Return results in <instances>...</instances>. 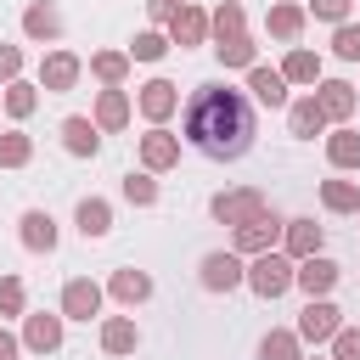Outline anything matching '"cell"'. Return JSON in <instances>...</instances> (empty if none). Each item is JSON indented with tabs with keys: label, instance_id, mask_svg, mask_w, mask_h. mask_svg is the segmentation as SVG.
<instances>
[{
	"label": "cell",
	"instance_id": "obj_10",
	"mask_svg": "<svg viewBox=\"0 0 360 360\" xmlns=\"http://www.w3.org/2000/svg\"><path fill=\"white\" fill-rule=\"evenodd\" d=\"M96 309H101V287H96V281L79 276V281L62 287V315H68V321H90Z\"/></svg>",
	"mask_w": 360,
	"mask_h": 360
},
{
	"label": "cell",
	"instance_id": "obj_9",
	"mask_svg": "<svg viewBox=\"0 0 360 360\" xmlns=\"http://www.w3.org/2000/svg\"><path fill=\"white\" fill-rule=\"evenodd\" d=\"M22 343L34 349V354H51V349H62V315H22Z\"/></svg>",
	"mask_w": 360,
	"mask_h": 360
},
{
	"label": "cell",
	"instance_id": "obj_40",
	"mask_svg": "<svg viewBox=\"0 0 360 360\" xmlns=\"http://www.w3.org/2000/svg\"><path fill=\"white\" fill-rule=\"evenodd\" d=\"M309 11L321 22H349V0H309Z\"/></svg>",
	"mask_w": 360,
	"mask_h": 360
},
{
	"label": "cell",
	"instance_id": "obj_25",
	"mask_svg": "<svg viewBox=\"0 0 360 360\" xmlns=\"http://www.w3.org/2000/svg\"><path fill=\"white\" fill-rule=\"evenodd\" d=\"M270 34H276V39H298V34H304V6H292V0L270 6Z\"/></svg>",
	"mask_w": 360,
	"mask_h": 360
},
{
	"label": "cell",
	"instance_id": "obj_41",
	"mask_svg": "<svg viewBox=\"0 0 360 360\" xmlns=\"http://www.w3.org/2000/svg\"><path fill=\"white\" fill-rule=\"evenodd\" d=\"M17 73H22V51H17V45H0V79L11 84Z\"/></svg>",
	"mask_w": 360,
	"mask_h": 360
},
{
	"label": "cell",
	"instance_id": "obj_8",
	"mask_svg": "<svg viewBox=\"0 0 360 360\" xmlns=\"http://www.w3.org/2000/svg\"><path fill=\"white\" fill-rule=\"evenodd\" d=\"M292 287H304L309 298H326V292L338 287V264H332V259H321V253H315V259H298Z\"/></svg>",
	"mask_w": 360,
	"mask_h": 360
},
{
	"label": "cell",
	"instance_id": "obj_4",
	"mask_svg": "<svg viewBox=\"0 0 360 360\" xmlns=\"http://www.w3.org/2000/svg\"><path fill=\"white\" fill-rule=\"evenodd\" d=\"M281 236H287V219H276V208H264L259 219L236 225V253H270Z\"/></svg>",
	"mask_w": 360,
	"mask_h": 360
},
{
	"label": "cell",
	"instance_id": "obj_13",
	"mask_svg": "<svg viewBox=\"0 0 360 360\" xmlns=\"http://www.w3.org/2000/svg\"><path fill=\"white\" fill-rule=\"evenodd\" d=\"M62 146L73 158H96L101 135H96V118H62Z\"/></svg>",
	"mask_w": 360,
	"mask_h": 360
},
{
	"label": "cell",
	"instance_id": "obj_31",
	"mask_svg": "<svg viewBox=\"0 0 360 360\" xmlns=\"http://www.w3.org/2000/svg\"><path fill=\"white\" fill-rule=\"evenodd\" d=\"M34 107H39V90L22 84V79H11V84H6V112H11V118H28Z\"/></svg>",
	"mask_w": 360,
	"mask_h": 360
},
{
	"label": "cell",
	"instance_id": "obj_38",
	"mask_svg": "<svg viewBox=\"0 0 360 360\" xmlns=\"http://www.w3.org/2000/svg\"><path fill=\"white\" fill-rule=\"evenodd\" d=\"M22 304H28L22 281L17 276H0V315H22Z\"/></svg>",
	"mask_w": 360,
	"mask_h": 360
},
{
	"label": "cell",
	"instance_id": "obj_6",
	"mask_svg": "<svg viewBox=\"0 0 360 360\" xmlns=\"http://www.w3.org/2000/svg\"><path fill=\"white\" fill-rule=\"evenodd\" d=\"M73 84H79V56H73V51H51V56L39 62V90L62 96V90H73Z\"/></svg>",
	"mask_w": 360,
	"mask_h": 360
},
{
	"label": "cell",
	"instance_id": "obj_24",
	"mask_svg": "<svg viewBox=\"0 0 360 360\" xmlns=\"http://www.w3.org/2000/svg\"><path fill=\"white\" fill-rule=\"evenodd\" d=\"M281 79H287V84H315V79H321V56H315V51H287Z\"/></svg>",
	"mask_w": 360,
	"mask_h": 360
},
{
	"label": "cell",
	"instance_id": "obj_12",
	"mask_svg": "<svg viewBox=\"0 0 360 360\" xmlns=\"http://www.w3.org/2000/svg\"><path fill=\"white\" fill-rule=\"evenodd\" d=\"M174 107H180V96H174V84H169V79H152V84H141V112H146L152 124H163Z\"/></svg>",
	"mask_w": 360,
	"mask_h": 360
},
{
	"label": "cell",
	"instance_id": "obj_44",
	"mask_svg": "<svg viewBox=\"0 0 360 360\" xmlns=\"http://www.w3.org/2000/svg\"><path fill=\"white\" fill-rule=\"evenodd\" d=\"M315 360H321V354H315Z\"/></svg>",
	"mask_w": 360,
	"mask_h": 360
},
{
	"label": "cell",
	"instance_id": "obj_29",
	"mask_svg": "<svg viewBox=\"0 0 360 360\" xmlns=\"http://www.w3.org/2000/svg\"><path fill=\"white\" fill-rule=\"evenodd\" d=\"M90 73H96L101 84H124V73H129V56H124V51H96V56H90Z\"/></svg>",
	"mask_w": 360,
	"mask_h": 360
},
{
	"label": "cell",
	"instance_id": "obj_2",
	"mask_svg": "<svg viewBox=\"0 0 360 360\" xmlns=\"http://www.w3.org/2000/svg\"><path fill=\"white\" fill-rule=\"evenodd\" d=\"M292 270H298V264H292L287 253H276V248H270V253H253V264H248V287H253L259 298H281V292L292 287Z\"/></svg>",
	"mask_w": 360,
	"mask_h": 360
},
{
	"label": "cell",
	"instance_id": "obj_11",
	"mask_svg": "<svg viewBox=\"0 0 360 360\" xmlns=\"http://www.w3.org/2000/svg\"><path fill=\"white\" fill-rule=\"evenodd\" d=\"M326 124H332V118L321 112V101H315V96H304V101H292V112H287V129H292L298 141H315V135H321Z\"/></svg>",
	"mask_w": 360,
	"mask_h": 360
},
{
	"label": "cell",
	"instance_id": "obj_17",
	"mask_svg": "<svg viewBox=\"0 0 360 360\" xmlns=\"http://www.w3.org/2000/svg\"><path fill=\"white\" fill-rule=\"evenodd\" d=\"M248 90H253L264 107H281V101H287V79H281L276 68H259V62L248 68Z\"/></svg>",
	"mask_w": 360,
	"mask_h": 360
},
{
	"label": "cell",
	"instance_id": "obj_26",
	"mask_svg": "<svg viewBox=\"0 0 360 360\" xmlns=\"http://www.w3.org/2000/svg\"><path fill=\"white\" fill-rule=\"evenodd\" d=\"M321 202H326L332 214H354V208H360V186H354V180H326V186H321Z\"/></svg>",
	"mask_w": 360,
	"mask_h": 360
},
{
	"label": "cell",
	"instance_id": "obj_14",
	"mask_svg": "<svg viewBox=\"0 0 360 360\" xmlns=\"http://www.w3.org/2000/svg\"><path fill=\"white\" fill-rule=\"evenodd\" d=\"M22 248H34V253H51L56 248V219L45 208H28L22 214Z\"/></svg>",
	"mask_w": 360,
	"mask_h": 360
},
{
	"label": "cell",
	"instance_id": "obj_34",
	"mask_svg": "<svg viewBox=\"0 0 360 360\" xmlns=\"http://www.w3.org/2000/svg\"><path fill=\"white\" fill-rule=\"evenodd\" d=\"M124 197H129L135 208H152V202H158V180H152V174H124Z\"/></svg>",
	"mask_w": 360,
	"mask_h": 360
},
{
	"label": "cell",
	"instance_id": "obj_36",
	"mask_svg": "<svg viewBox=\"0 0 360 360\" xmlns=\"http://www.w3.org/2000/svg\"><path fill=\"white\" fill-rule=\"evenodd\" d=\"M208 28H214L219 39H225V34H242V6H236V0H225V6L208 17Z\"/></svg>",
	"mask_w": 360,
	"mask_h": 360
},
{
	"label": "cell",
	"instance_id": "obj_27",
	"mask_svg": "<svg viewBox=\"0 0 360 360\" xmlns=\"http://www.w3.org/2000/svg\"><path fill=\"white\" fill-rule=\"evenodd\" d=\"M79 231H84V236H107V231H112V208H107L101 197H84V202H79Z\"/></svg>",
	"mask_w": 360,
	"mask_h": 360
},
{
	"label": "cell",
	"instance_id": "obj_30",
	"mask_svg": "<svg viewBox=\"0 0 360 360\" xmlns=\"http://www.w3.org/2000/svg\"><path fill=\"white\" fill-rule=\"evenodd\" d=\"M214 51H219L225 68H253V39H248V34H225Z\"/></svg>",
	"mask_w": 360,
	"mask_h": 360
},
{
	"label": "cell",
	"instance_id": "obj_43",
	"mask_svg": "<svg viewBox=\"0 0 360 360\" xmlns=\"http://www.w3.org/2000/svg\"><path fill=\"white\" fill-rule=\"evenodd\" d=\"M0 360H17V338H11L6 326H0Z\"/></svg>",
	"mask_w": 360,
	"mask_h": 360
},
{
	"label": "cell",
	"instance_id": "obj_15",
	"mask_svg": "<svg viewBox=\"0 0 360 360\" xmlns=\"http://www.w3.org/2000/svg\"><path fill=\"white\" fill-rule=\"evenodd\" d=\"M101 349H107V354H135V349H141V326H135L129 315H112V321L101 326Z\"/></svg>",
	"mask_w": 360,
	"mask_h": 360
},
{
	"label": "cell",
	"instance_id": "obj_20",
	"mask_svg": "<svg viewBox=\"0 0 360 360\" xmlns=\"http://www.w3.org/2000/svg\"><path fill=\"white\" fill-rule=\"evenodd\" d=\"M180 158V141L169 135V129H152V135H141V163L146 169H169Z\"/></svg>",
	"mask_w": 360,
	"mask_h": 360
},
{
	"label": "cell",
	"instance_id": "obj_7",
	"mask_svg": "<svg viewBox=\"0 0 360 360\" xmlns=\"http://www.w3.org/2000/svg\"><path fill=\"white\" fill-rule=\"evenodd\" d=\"M242 281H248V270H242L236 253H208V259H202V287H208V292H231V287H242Z\"/></svg>",
	"mask_w": 360,
	"mask_h": 360
},
{
	"label": "cell",
	"instance_id": "obj_39",
	"mask_svg": "<svg viewBox=\"0 0 360 360\" xmlns=\"http://www.w3.org/2000/svg\"><path fill=\"white\" fill-rule=\"evenodd\" d=\"M332 360H360V332H354V326H338V338H332Z\"/></svg>",
	"mask_w": 360,
	"mask_h": 360
},
{
	"label": "cell",
	"instance_id": "obj_19",
	"mask_svg": "<svg viewBox=\"0 0 360 360\" xmlns=\"http://www.w3.org/2000/svg\"><path fill=\"white\" fill-rule=\"evenodd\" d=\"M124 124H129V96L118 84H107L96 101V129H124Z\"/></svg>",
	"mask_w": 360,
	"mask_h": 360
},
{
	"label": "cell",
	"instance_id": "obj_28",
	"mask_svg": "<svg viewBox=\"0 0 360 360\" xmlns=\"http://www.w3.org/2000/svg\"><path fill=\"white\" fill-rule=\"evenodd\" d=\"M326 158H332V169H360V135L354 129H338L326 141Z\"/></svg>",
	"mask_w": 360,
	"mask_h": 360
},
{
	"label": "cell",
	"instance_id": "obj_1",
	"mask_svg": "<svg viewBox=\"0 0 360 360\" xmlns=\"http://www.w3.org/2000/svg\"><path fill=\"white\" fill-rule=\"evenodd\" d=\"M186 141L208 158H242L253 141V112L231 84H197L186 101Z\"/></svg>",
	"mask_w": 360,
	"mask_h": 360
},
{
	"label": "cell",
	"instance_id": "obj_3",
	"mask_svg": "<svg viewBox=\"0 0 360 360\" xmlns=\"http://www.w3.org/2000/svg\"><path fill=\"white\" fill-rule=\"evenodd\" d=\"M270 202H264V191H253V186H242V191H219L214 202H208V214L219 219V225H248V219H259Z\"/></svg>",
	"mask_w": 360,
	"mask_h": 360
},
{
	"label": "cell",
	"instance_id": "obj_21",
	"mask_svg": "<svg viewBox=\"0 0 360 360\" xmlns=\"http://www.w3.org/2000/svg\"><path fill=\"white\" fill-rule=\"evenodd\" d=\"M321 253V225L315 219H287V259H315Z\"/></svg>",
	"mask_w": 360,
	"mask_h": 360
},
{
	"label": "cell",
	"instance_id": "obj_22",
	"mask_svg": "<svg viewBox=\"0 0 360 360\" xmlns=\"http://www.w3.org/2000/svg\"><path fill=\"white\" fill-rule=\"evenodd\" d=\"M169 34H174V45H202V34H208V17H202L197 6H180V11L169 17Z\"/></svg>",
	"mask_w": 360,
	"mask_h": 360
},
{
	"label": "cell",
	"instance_id": "obj_16",
	"mask_svg": "<svg viewBox=\"0 0 360 360\" xmlns=\"http://www.w3.org/2000/svg\"><path fill=\"white\" fill-rule=\"evenodd\" d=\"M22 34H28V39H56V34H62V11L45 6V0H34V6L22 11Z\"/></svg>",
	"mask_w": 360,
	"mask_h": 360
},
{
	"label": "cell",
	"instance_id": "obj_33",
	"mask_svg": "<svg viewBox=\"0 0 360 360\" xmlns=\"http://www.w3.org/2000/svg\"><path fill=\"white\" fill-rule=\"evenodd\" d=\"M259 360H298V332H270L259 343Z\"/></svg>",
	"mask_w": 360,
	"mask_h": 360
},
{
	"label": "cell",
	"instance_id": "obj_5",
	"mask_svg": "<svg viewBox=\"0 0 360 360\" xmlns=\"http://www.w3.org/2000/svg\"><path fill=\"white\" fill-rule=\"evenodd\" d=\"M338 315H343V309H338L332 298H309V304H304V315H298V338H304V343H332V338H338V326H343Z\"/></svg>",
	"mask_w": 360,
	"mask_h": 360
},
{
	"label": "cell",
	"instance_id": "obj_42",
	"mask_svg": "<svg viewBox=\"0 0 360 360\" xmlns=\"http://www.w3.org/2000/svg\"><path fill=\"white\" fill-rule=\"evenodd\" d=\"M180 6H186V0H146V11H152V17H158V22H169V17H174V11H180Z\"/></svg>",
	"mask_w": 360,
	"mask_h": 360
},
{
	"label": "cell",
	"instance_id": "obj_32",
	"mask_svg": "<svg viewBox=\"0 0 360 360\" xmlns=\"http://www.w3.org/2000/svg\"><path fill=\"white\" fill-rule=\"evenodd\" d=\"M34 158V141L28 135H0V169H22Z\"/></svg>",
	"mask_w": 360,
	"mask_h": 360
},
{
	"label": "cell",
	"instance_id": "obj_23",
	"mask_svg": "<svg viewBox=\"0 0 360 360\" xmlns=\"http://www.w3.org/2000/svg\"><path fill=\"white\" fill-rule=\"evenodd\" d=\"M112 298L118 304H141V298H152V276L146 270H112Z\"/></svg>",
	"mask_w": 360,
	"mask_h": 360
},
{
	"label": "cell",
	"instance_id": "obj_35",
	"mask_svg": "<svg viewBox=\"0 0 360 360\" xmlns=\"http://www.w3.org/2000/svg\"><path fill=\"white\" fill-rule=\"evenodd\" d=\"M332 51H338L343 62H360V22H338V34H332Z\"/></svg>",
	"mask_w": 360,
	"mask_h": 360
},
{
	"label": "cell",
	"instance_id": "obj_37",
	"mask_svg": "<svg viewBox=\"0 0 360 360\" xmlns=\"http://www.w3.org/2000/svg\"><path fill=\"white\" fill-rule=\"evenodd\" d=\"M163 51H169V39H163V34H152V28H146V34H135V45H129V56H135V62H158Z\"/></svg>",
	"mask_w": 360,
	"mask_h": 360
},
{
	"label": "cell",
	"instance_id": "obj_18",
	"mask_svg": "<svg viewBox=\"0 0 360 360\" xmlns=\"http://www.w3.org/2000/svg\"><path fill=\"white\" fill-rule=\"evenodd\" d=\"M315 101H321V112H326V118H338V124H343V118L354 112V84H343V79H326V84L315 90Z\"/></svg>",
	"mask_w": 360,
	"mask_h": 360
}]
</instances>
